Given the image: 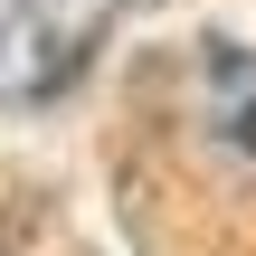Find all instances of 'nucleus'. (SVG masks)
Returning a JSON list of instances; mask_svg holds the SVG:
<instances>
[{"label": "nucleus", "instance_id": "f257e3e1", "mask_svg": "<svg viewBox=\"0 0 256 256\" xmlns=\"http://www.w3.org/2000/svg\"><path fill=\"white\" fill-rule=\"evenodd\" d=\"M114 0H0V104H48L57 86L86 76Z\"/></svg>", "mask_w": 256, "mask_h": 256}, {"label": "nucleus", "instance_id": "f03ea898", "mask_svg": "<svg viewBox=\"0 0 256 256\" xmlns=\"http://www.w3.org/2000/svg\"><path fill=\"white\" fill-rule=\"evenodd\" d=\"M190 114L209 142L256 162V48L247 38H200L190 48Z\"/></svg>", "mask_w": 256, "mask_h": 256}]
</instances>
